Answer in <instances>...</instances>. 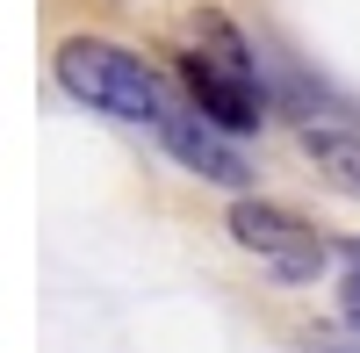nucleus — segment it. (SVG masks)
<instances>
[{
	"instance_id": "39448f33",
	"label": "nucleus",
	"mask_w": 360,
	"mask_h": 353,
	"mask_svg": "<svg viewBox=\"0 0 360 353\" xmlns=\"http://www.w3.org/2000/svg\"><path fill=\"white\" fill-rule=\"evenodd\" d=\"M303 159L317 166V181L324 188H339L360 202V130H332V123H303Z\"/></svg>"
},
{
	"instance_id": "7ed1b4c3",
	"label": "nucleus",
	"mask_w": 360,
	"mask_h": 353,
	"mask_svg": "<svg viewBox=\"0 0 360 353\" xmlns=\"http://www.w3.org/2000/svg\"><path fill=\"white\" fill-rule=\"evenodd\" d=\"M180 86H188V108H202L217 130L231 137H245L266 123V94H259V72L252 65H231V58L217 51H180Z\"/></svg>"
},
{
	"instance_id": "423d86ee",
	"label": "nucleus",
	"mask_w": 360,
	"mask_h": 353,
	"mask_svg": "<svg viewBox=\"0 0 360 353\" xmlns=\"http://www.w3.org/2000/svg\"><path fill=\"white\" fill-rule=\"evenodd\" d=\"M195 44H202V51H217V58H231V65H252V44L238 37V29H231L217 8H202V15H195Z\"/></svg>"
},
{
	"instance_id": "f03ea898",
	"label": "nucleus",
	"mask_w": 360,
	"mask_h": 353,
	"mask_svg": "<svg viewBox=\"0 0 360 353\" xmlns=\"http://www.w3.org/2000/svg\"><path fill=\"white\" fill-rule=\"evenodd\" d=\"M224 231H231V238L245 245L252 259H266L281 281H317L324 267H332V245L317 238V224H310V217H295V210H281V202L238 195V202H231V217H224Z\"/></svg>"
},
{
	"instance_id": "20e7f679",
	"label": "nucleus",
	"mask_w": 360,
	"mask_h": 353,
	"mask_svg": "<svg viewBox=\"0 0 360 353\" xmlns=\"http://www.w3.org/2000/svg\"><path fill=\"white\" fill-rule=\"evenodd\" d=\"M159 144L195 173V181H209V188H245V181H252V159L238 152V137L217 130L202 108H180V101H173V108L159 115Z\"/></svg>"
},
{
	"instance_id": "f257e3e1",
	"label": "nucleus",
	"mask_w": 360,
	"mask_h": 353,
	"mask_svg": "<svg viewBox=\"0 0 360 353\" xmlns=\"http://www.w3.org/2000/svg\"><path fill=\"white\" fill-rule=\"evenodd\" d=\"M58 86H65L72 101L115 115V123H144V130H159V115L173 108L166 79L144 65L137 51L101 44V37H65L58 44Z\"/></svg>"
},
{
	"instance_id": "0eeeda50",
	"label": "nucleus",
	"mask_w": 360,
	"mask_h": 353,
	"mask_svg": "<svg viewBox=\"0 0 360 353\" xmlns=\"http://www.w3.org/2000/svg\"><path fill=\"white\" fill-rule=\"evenodd\" d=\"M339 252H346V267H360V238H353V245H339Z\"/></svg>"
}]
</instances>
